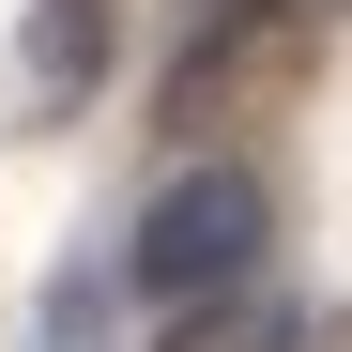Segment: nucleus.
I'll list each match as a JSON object with an SVG mask.
<instances>
[{"label":"nucleus","instance_id":"nucleus-3","mask_svg":"<svg viewBox=\"0 0 352 352\" xmlns=\"http://www.w3.org/2000/svg\"><path fill=\"white\" fill-rule=\"evenodd\" d=\"M153 352H291V322H245V307H230V322H168Z\"/></svg>","mask_w":352,"mask_h":352},{"label":"nucleus","instance_id":"nucleus-1","mask_svg":"<svg viewBox=\"0 0 352 352\" xmlns=\"http://www.w3.org/2000/svg\"><path fill=\"white\" fill-rule=\"evenodd\" d=\"M261 184L245 168H184V184H153V214H138V245H123V276L153 291V307H214L230 276L261 261Z\"/></svg>","mask_w":352,"mask_h":352},{"label":"nucleus","instance_id":"nucleus-4","mask_svg":"<svg viewBox=\"0 0 352 352\" xmlns=\"http://www.w3.org/2000/svg\"><path fill=\"white\" fill-rule=\"evenodd\" d=\"M107 322H92V291H62V307H46V352H92Z\"/></svg>","mask_w":352,"mask_h":352},{"label":"nucleus","instance_id":"nucleus-2","mask_svg":"<svg viewBox=\"0 0 352 352\" xmlns=\"http://www.w3.org/2000/svg\"><path fill=\"white\" fill-rule=\"evenodd\" d=\"M107 77V0H31V107H92Z\"/></svg>","mask_w":352,"mask_h":352}]
</instances>
